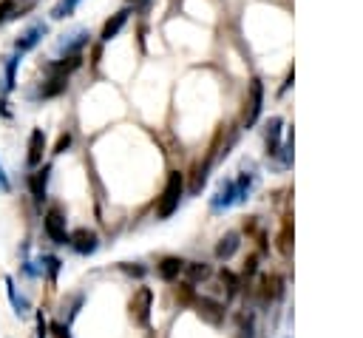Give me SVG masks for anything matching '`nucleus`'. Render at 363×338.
Instances as JSON below:
<instances>
[{"label": "nucleus", "mask_w": 363, "mask_h": 338, "mask_svg": "<svg viewBox=\"0 0 363 338\" xmlns=\"http://www.w3.org/2000/svg\"><path fill=\"white\" fill-rule=\"evenodd\" d=\"M43 228H45V233H49V239L54 242V244H68V230H66V216L60 214L57 207H52L49 214H45V219H43Z\"/></svg>", "instance_id": "obj_6"}, {"label": "nucleus", "mask_w": 363, "mask_h": 338, "mask_svg": "<svg viewBox=\"0 0 363 338\" xmlns=\"http://www.w3.org/2000/svg\"><path fill=\"white\" fill-rule=\"evenodd\" d=\"M3 105H6V103H3V100H0V114H3Z\"/></svg>", "instance_id": "obj_25"}, {"label": "nucleus", "mask_w": 363, "mask_h": 338, "mask_svg": "<svg viewBox=\"0 0 363 338\" xmlns=\"http://www.w3.org/2000/svg\"><path fill=\"white\" fill-rule=\"evenodd\" d=\"M128 9H122V12H117L114 17H108L105 20V26H103V34H100V40H105V43H108V40H114L119 31H122V26L128 23Z\"/></svg>", "instance_id": "obj_13"}, {"label": "nucleus", "mask_w": 363, "mask_h": 338, "mask_svg": "<svg viewBox=\"0 0 363 338\" xmlns=\"http://www.w3.org/2000/svg\"><path fill=\"white\" fill-rule=\"evenodd\" d=\"M77 6H80V0H57L54 9H52V20H66V17H71Z\"/></svg>", "instance_id": "obj_18"}, {"label": "nucleus", "mask_w": 363, "mask_h": 338, "mask_svg": "<svg viewBox=\"0 0 363 338\" xmlns=\"http://www.w3.org/2000/svg\"><path fill=\"white\" fill-rule=\"evenodd\" d=\"M68 145H71V134L66 131V134H60V140H57V145H54V154H66Z\"/></svg>", "instance_id": "obj_23"}, {"label": "nucleus", "mask_w": 363, "mask_h": 338, "mask_svg": "<svg viewBox=\"0 0 363 338\" xmlns=\"http://www.w3.org/2000/svg\"><path fill=\"white\" fill-rule=\"evenodd\" d=\"M37 338H49V321L43 313H37Z\"/></svg>", "instance_id": "obj_22"}, {"label": "nucleus", "mask_w": 363, "mask_h": 338, "mask_svg": "<svg viewBox=\"0 0 363 338\" xmlns=\"http://www.w3.org/2000/svg\"><path fill=\"white\" fill-rule=\"evenodd\" d=\"M17 17V0H0V23Z\"/></svg>", "instance_id": "obj_20"}, {"label": "nucleus", "mask_w": 363, "mask_h": 338, "mask_svg": "<svg viewBox=\"0 0 363 338\" xmlns=\"http://www.w3.org/2000/svg\"><path fill=\"white\" fill-rule=\"evenodd\" d=\"M156 270H159V276H162L165 281H173L182 270H185V262L176 259V256H165V259L159 262V267H156Z\"/></svg>", "instance_id": "obj_15"}, {"label": "nucleus", "mask_w": 363, "mask_h": 338, "mask_svg": "<svg viewBox=\"0 0 363 338\" xmlns=\"http://www.w3.org/2000/svg\"><path fill=\"white\" fill-rule=\"evenodd\" d=\"M151 304H154V290L151 287H140L136 290V295L131 299V318L145 327L151 321Z\"/></svg>", "instance_id": "obj_3"}, {"label": "nucleus", "mask_w": 363, "mask_h": 338, "mask_svg": "<svg viewBox=\"0 0 363 338\" xmlns=\"http://www.w3.org/2000/svg\"><path fill=\"white\" fill-rule=\"evenodd\" d=\"M6 293H9V302H12L15 313H17V316H29V302H26L23 295L17 293V287H15V281H12V279H6Z\"/></svg>", "instance_id": "obj_16"}, {"label": "nucleus", "mask_w": 363, "mask_h": 338, "mask_svg": "<svg viewBox=\"0 0 363 338\" xmlns=\"http://www.w3.org/2000/svg\"><path fill=\"white\" fill-rule=\"evenodd\" d=\"M43 154H45V134H43V128H34V131H31V137H29L26 165H29V168L43 165Z\"/></svg>", "instance_id": "obj_10"}, {"label": "nucleus", "mask_w": 363, "mask_h": 338, "mask_svg": "<svg viewBox=\"0 0 363 338\" xmlns=\"http://www.w3.org/2000/svg\"><path fill=\"white\" fill-rule=\"evenodd\" d=\"M66 89H68V74H45V80L40 82V89H37L31 97H37V100H52V97H60Z\"/></svg>", "instance_id": "obj_9"}, {"label": "nucleus", "mask_w": 363, "mask_h": 338, "mask_svg": "<svg viewBox=\"0 0 363 338\" xmlns=\"http://www.w3.org/2000/svg\"><path fill=\"white\" fill-rule=\"evenodd\" d=\"M17 66H20V54H9L6 57V91H15L17 86Z\"/></svg>", "instance_id": "obj_17"}, {"label": "nucleus", "mask_w": 363, "mask_h": 338, "mask_svg": "<svg viewBox=\"0 0 363 338\" xmlns=\"http://www.w3.org/2000/svg\"><path fill=\"white\" fill-rule=\"evenodd\" d=\"M88 37H91V34H88L85 29H77V31H71V34H63V40L57 43V60L82 54V49L88 46Z\"/></svg>", "instance_id": "obj_4"}, {"label": "nucleus", "mask_w": 363, "mask_h": 338, "mask_svg": "<svg viewBox=\"0 0 363 338\" xmlns=\"http://www.w3.org/2000/svg\"><path fill=\"white\" fill-rule=\"evenodd\" d=\"M242 236L239 233H227V236H221V242L216 244V259H221V262H227V259H233V253L239 250V242Z\"/></svg>", "instance_id": "obj_14"}, {"label": "nucleus", "mask_w": 363, "mask_h": 338, "mask_svg": "<svg viewBox=\"0 0 363 338\" xmlns=\"http://www.w3.org/2000/svg\"><path fill=\"white\" fill-rule=\"evenodd\" d=\"M281 119L279 117H272L269 119V128H267V154L269 156H279L284 148H281Z\"/></svg>", "instance_id": "obj_12"}, {"label": "nucleus", "mask_w": 363, "mask_h": 338, "mask_svg": "<svg viewBox=\"0 0 363 338\" xmlns=\"http://www.w3.org/2000/svg\"><path fill=\"white\" fill-rule=\"evenodd\" d=\"M261 108H264V86L261 80H253L250 82V97H247V111H244V125L253 128L261 117Z\"/></svg>", "instance_id": "obj_7"}, {"label": "nucleus", "mask_w": 363, "mask_h": 338, "mask_svg": "<svg viewBox=\"0 0 363 338\" xmlns=\"http://www.w3.org/2000/svg\"><path fill=\"white\" fill-rule=\"evenodd\" d=\"M49 174H52V165H37V171L34 174H29V191H31V196L40 202V199H45V185H49Z\"/></svg>", "instance_id": "obj_11"}, {"label": "nucleus", "mask_w": 363, "mask_h": 338, "mask_svg": "<svg viewBox=\"0 0 363 338\" xmlns=\"http://www.w3.org/2000/svg\"><path fill=\"white\" fill-rule=\"evenodd\" d=\"M185 270H188L191 281H199V279H207V276H210V267H207L205 262H193V265H185Z\"/></svg>", "instance_id": "obj_19"}, {"label": "nucleus", "mask_w": 363, "mask_h": 338, "mask_svg": "<svg viewBox=\"0 0 363 338\" xmlns=\"http://www.w3.org/2000/svg\"><path fill=\"white\" fill-rule=\"evenodd\" d=\"M43 262H45V270H49V279L54 281L57 273H60V265H63V262H60L57 256H43Z\"/></svg>", "instance_id": "obj_21"}, {"label": "nucleus", "mask_w": 363, "mask_h": 338, "mask_svg": "<svg viewBox=\"0 0 363 338\" xmlns=\"http://www.w3.org/2000/svg\"><path fill=\"white\" fill-rule=\"evenodd\" d=\"M49 34V23H43V20H37V23H31L26 31H20V37L15 40V52L23 57V54H29L31 49H37L40 43H43V37Z\"/></svg>", "instance_id": "obj_2"}, {"label": "nucleus", "mask_w": 363, "mask_h": 338, "mask_svg": "<svg viewBox=\"0 0 363 338\" xmlns=\"http://www.w3.org/2000/svg\"><path fill=\"white\" fill-rule=\"evenodd\" d=\"M12 185H9V177H6V171H3V165H0V191H9Z\"/></svg>", "instance_id": "obj_24"}, {"label": "nucleus", "mask_w": 363, "mask_h": 338, "mask_svg": "<svg viewBox=\"0 0 363 338\" xmlns=\"http://www.w3.org/2000/svg\"><path fill=\"white\" fill-rule=\"evenodd\" d=\"M68 244L80 253V256H91V253H97V247H100V236L88 228H80V230L68 233Z\"/></svg>", "instance_id": "obj_8"}, {"label": "nucleus", "mask_w": 363, "mask_h": 338, "mask_svg": "<svg viewBox=\"0 0 363 338\" xmlns=\"http://www.w3.org/2000/svg\"><path fill=\"white\" fill-rule=\"evenodd\" d=\"M239 202H244V199H242V191H239V182H236V179H227V182H221V188H218L216 196L210 199V207H213V210H227V207H233V205H239Z\"/></svg>", "instance_id": "obj_5"}, {"label": "nucleus", "mask_w": 363, "mask_h": 338, "mask_svg": "<svg viewBox=\"0 0 363 338\" xmlns=\"http://www.w3.org/2000/svg\"><path fill=\"white\" fill-rule=\"evenodd\" d=\"M128 3H140V0H128Z\"/></svg>", "instance_id": "obj_26"}, {"label": "nucleus", "mask_w": 363, "mask_h": 338, "mask_svg": "<svg viewBox=\"0 0 363 338\" xmlns=\"http://www.w3.org/2000/svg\"><path fill=\"white\" fill-rule=\"evenodd\" d=\"M182 193H185V174L170 171L168 182H165V191L159 196V219H170L176 214V207L182 202Z\"/></svg>", "instance_id": "obj_1"}]
</instances>
